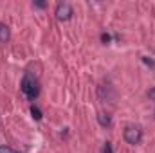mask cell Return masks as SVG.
I'll use <instances>...</instances> for the list:
<instances>
[{"label": "cell", "instance_id": "cell-6", "mask_svg": "<svg viewBox=\"0 0 155 153\" xmlns=\"http://www.w3.org/2000/svg\"><path fill=\"white\" fill-rule=\"evenodd\" d=\"M31 115H33V119H36V121H41V110H40L38 106H31Z\"/></svg>", "mask_w": 155, "mask_h": 153}, {"label": "cell", "instance_id": "cell-2", "mask_svg": "<svg viewBox=\"0 0 155 153\" xmlns=\"http://www.w3.org/2000/svg\"><path fill=\"white\" fill-rule=\"evenodd\" d=\"M123 137H124V141H126L128 144L135 146V144H139V142L143 141V132H141L139 126H126Z\"/></svg>", "mask_w": 155, "mask_h": 153}, {"label": "cell", "instance_id": "cell-4", "mask_svg": "<svg viewBox=\"0 0 155 153\" xmlns=\"http://www.w3.org/2000/svg\"><path fill=\"white\" fill-rule=\"evenodd\" d=\"M9 38H11L9 27H7L5 24H2V22H0V41H2V43H5V41H7Z\"/></svg>", "mask_w": 155, "mask_h": 153}, {"label": "cell", "instance_id": "cell-5", "mask_svg": "<svg viewBox=\"0 0 155 153\" xmlns=\"http://www.w3.org/2000/svg\"><path fill=\"white\" fill-rule=\"evenodd\" d=\"M97 121H99V124H101V126H110V115L99 114V115H97Z\"/></svg>", "mask_w": 155, "mask_h": 153}, {"label": "cell", "instance_id": "cell-10", "mask_svg": "<svg viewBox=\"0 0 155 153\" xmlns=\"http://www.w3.org/2000/svg\"><path fill=\"white\" fill-rule=\"evenodd\" d=\"M33 5H35V7H38V9H43V7H45V5H47V4H45V2H41V0H40V2H35V4H33Z\"/></svg>", "mask_w": 155, "mask_h": 153}, {"label": "cell", "instance_id": "cell-9", "mask_svg": "<svg viewBox=\"0 0 155 153\" xmlns=\"http://www.w3.org/2000/svg\"><path fill=\"white\" fill-rule=\"evenodd\" d=\"M0 153H15L9 146H0Z\"/></svg>", "mask_w": 155, "mask_h": 153}, {"label": "cell", "instance_id": "cell-11", "mask_svg": "<svg viewBox=\"0 0 155 153\" xmlns=\"http://www.w3.org/2000/svg\"><path fill=\"white\" fill-rule=\"evenodd\" d=\"M148 96H150V99H153V101H155V86L150 90V92H148Z\"/></svg>", "mask_w": 155, "mask_h": 153}, {"label": "cell", "instance_id": "cell-8", "mask_svg": "<svg viewBox=\"0 0 155 153\" xmlns=\"http://www.w3.org/2000/svg\"><path fill=\"white\" fill-rule=\"evenodd\" d=\"M101 153H114V150H112V144H110V142H105V146H103Z\"/></svg>", "mask_w": 155, "mask_h": 153}, {"label": "cell", "instance_id": "cell-3", "mask_svg": "<svg viewBox=\"0 0 155 153\" xmlns=\"http://www.w3.org/2000/svg\"><path fill=\"white\" fill-rule=\"evenodd\" d=\"M54 15H56V18H58L60 22H67V20H71V18H72L74 11H72V7H71V4H69V2H60V4L56 5Z\"/></svg>", "mask_w": 155, "mask_h": 153}, {"label": "cell", "instance_id": "cell-1", "mask_svg": "<svg viewBox=\"0 0 155 153\" xmlns=\"http://www.w3.org/2000/svg\"><path fill=\"white\" fill-rule=\"evenodd\" d=\"M20 88H22L24 96H25L27 99H31V101H35V99L38 97V94H40L38 81H36V77L31 76V74H25V76H24V79H22V85H20Z\"/></svg>", "mask_w": 155, "mask_h": 153}, {"label": "cell", "instance_id": "cell-7", "mask_svg": "<svg viewBox=\"0 0 155 153\" xmlns=\"http://www.w3.org/2000/svg\"><path fill=\"white\" fill-rule=\"evenodd\" d=\"M110 40H112V36H110L108 33H103V34H101V43H103V45H108Z\"/></svg>", "mask_w": 155, "mask_h": 153}]
</instances>
